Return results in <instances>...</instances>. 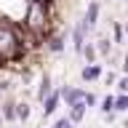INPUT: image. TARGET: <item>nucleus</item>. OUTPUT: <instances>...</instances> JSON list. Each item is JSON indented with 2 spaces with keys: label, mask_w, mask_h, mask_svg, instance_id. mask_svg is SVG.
I'll return each instance as SVG.
<instances>
[{
  "label": "nucleus",
  "mask_w": 128,
  "mask_h": 128,
  "mask_svg": "<svg viewBox=\"0 0 128 128\" xmlns=\"http://www.w3.org/2000/svg\"><path fill=\"white\" fill-rule=\"evenodd\" d=\"M0 128H3V120H0Z\"/></svg>",
  "instance_id": "23"
},
{
  "label": "nucleus",
  "mask_w": 128,
  "mask_h": 128,
  "mask_svg": "<svg viewBox=\"0 0 128 128\" xmlns=\"http://www.w3.org/2000/svg\"><path fill=\"white\" fill-rule=\"evenodd\" d=\"M59 102H62V88H59V91H54V94L43 102V115H46V118H51V115L59 110Z\"/></svg>",
  "instance_id": "4"
},
{
  "label": "nucleus",
  "mask_w": 128,
  "mask_h": 128,
  "mask_svg": "<svg viewBox=\"0 0 128 128\" xmlns=\"http://www.w3.org/2000/svg\"><path fill=\"white\" fill-rule=\"evenodd\" d=\"M51 94H54V86H51V78L46 75V78L40 80V86H38V102L43 104V102H46V99H48Z\"/></svg>",
  "instance_id": "6"
},
{
  "label": "nucleus",
  "mask_w": 128,
  "mask_h": 128,
  "mask_svg": "<svg viewBox=\"0 0 128 128\" xmlns=\"http://www.w3.org/2000/svg\"><path fill=\"white\" fill-rule=\"evenodd\" d=\"M115 112H128V94H118V104H115Z\"/></svg>",
  "instance_id": "13"
},
{
  "label": "nucleus",
  "mask_w": 128,
  "mask_h": 128,
  "mask_svg": "<svg viewBox=\"0 0 128 128\" xmlns=\"http://www.w3.org/2000/svg\"><path fill=\"white\" fill-rule=\"evenodd\" d=\"M126 126H128V118H126Z\"/></svg>",
  "instance_id": "24"
},
{
  "label": "nucleus",
  "mask_w": 128,
  "mask_h": 128,
  "mask_svg": "<svg viewBox=\"0 0 128 128\" xmlns=\"http://www.w3.org/2000/svg\"><path fill=\"white\" fill-rule=\"evenodd\" d=\"M80 78L86 80H99L102 78V67H99V64H88V67H83V72H80Z\"/></svg>",
  "instance_id": "7"
},
{
  "label": "nucleus",
  "mask_w": 128,
  "mask_h": 128,
  "mask_svg": "<svg viewBox=\"0 0 128 128\" xmlns=\"http://www.w3.org/2000/svg\"><path fill=\"white\" fill-rule=\"evenodd\" d=\"M86 110H88V104H86V102L75 104V107H70V118L75 120V123H80V120L86 118Z\"/></svg>",
  "instance_id": "9"
},
{
  "label": "nucleus",
  "mask_w": 128,
  "mask_h": 128,
  "mask_svg": "<svg viewBox=\"0 0 128 128\" xmlns=\"http://www.w3.org/2000/svg\"><path fill=\"white\" fill-rule=\"evenodd\" d=\"M126 32H128V22H126Z\"/></svg>",
  "instance_id": "22"
},
{
  "label": "nucleus",
  "mask_w": 128,
  "mask_h": 128,
  "mask_svg": "<svg viewBox=\"0 0 128 128\" xmlns=\"http://www.w3.org/2000/svg\"><path fill=\"white\" fill-rule=\"evenodd\" d=\"M86 22H88V27H91V30L96 27V22H99V3H88V11H86Z\"/></svg>",
  "instance_id": "8"
},
{
  "label": "nucleus",
  "mask_w": 128,
  "mask_h": 128,
  "mask_svg": "<svg viewBox=\"0 0 128 128\" xmlns=\"http://www.w3.org/2000/svg\"><path fill=\"white\" fill-rule=\"evenodd\" d=\"M88 30H91V27H88L86 19L72 30V48H75V54H83V51H86V32Z\"/></svg>",
  "instance_id": "3"
},
{
  "label": "nucleus",
  "mask_w": 128,
  "mask_h": 128,
  "mask_svg": "<svg viewBox=\"0 0 128 128\" xmlns=\"http://www.w3.org/2000/svg\"><path fill=\"white\" fill-rule=\"evenodd\" d=\"M115 104H118V96H104L102 104H99V112H102L104 118H110V115H115Z\"/></svg>",
  "instance_id": "5"
},
{
  "label": "nucleus",
  "mask_w": 128,
  "mask_h": 128,
  "mask_svg": "<svg viewBox=\"0 0 128 128\" xmlns=\"http://www.w3.org/2000/svg\"><path fill=\"white\" fill-rule=\"evenodd\" d=\"M104 83L112 86V83H115V72H107V75H104Z\"/></svg>",
  "instance_id": "19"
},
{
  "label": "nucleus",
  "mask_w": 128,
  "mask_h": 128,
  "mask_svg": "<svg viewBox=\"0 0 128 128\" xmlns=\"http://www.w3.org/2000/svg\"><path fill=\"white\" fill-rule=\"evenodd\" d=\"M83 56L88 59V64H94V59H96V48H94V46H86V51H83Z\"/></svg>",
  "instance_id": "15"
},
{
  "label": "nucleus",
  "mask_w": 128,
  "mask_h": 128,
  "mask_svg": "<svg viewBox=\"0 0 128 128\" xmlns=\"http://www.w3.org/2000/svg\"><path fill=\"white\" fill-rule=\"evenodd\" d=\"M62 99H64V104H67V110H70V107H75V104L86 102V99H88V91H80V88L62 86Z\"/></svg>",
  "instance_id": "2"
},
{
  "label": "nucleus",
  "mask_w": 128,
  "mask_h": 128,
  "mask_svg": "<svg viewBox=\"0 0 128 128\" xmlns=\"http://www.w3.org/2000/svg\"><path fill=\"white\" fill-rule=\"evenodd\" d=\"M96 102H99V99H96L94 94H88V99H86V104H88V107H96Z\"/></svg>",
  "instance_id": "20"
},
{
  "label": "nucleus",
  "mask_w": 128,
  "mask_h": 128,
  "mask_svg": "<svg viewBox=\"0 0 128 128\" xmlns=\"http://www.w3.org/2000/svg\"><path fill=\"white\" fill-rule=\"evenodd\" d=\"M54 128H75V120L72 118H62V120H56Z\"/></svg>",
  "instance_id": "14"
},
{
  "label": "nucleus",
  "mask_w": 128,
  "mask_h": 128,
  "mask_svg": "<svg viewBox=\"0 0 128 128\" xmlns=\"http://www.w3.org/2000/svg\"><path fill=\"white\" fill-rule=\"evenodd\" d=\"M123 72L128 75V54H126V59H123Z\"/></svg>",
  "instance_id": "21"
},
{
  "label": "nucleus",
  "mask_w": 128,
  "mask_h": 128,
  "mask_svg": "<svg viewBox=\"0 0 128 128\" xmlns=\"http://www.w3.org/2000/svg\"><path fill=\"white\" fill-rule=\"evenodd\" d=\"M120 40H123V27L115 24V43H120Z\"/></svg>",
  "instance_id": "18"
},
{
  "label": "nucleus",
  "mask_w": 128,
  "mask_h": 128,
  "mask_svg": "<svg viewBox=\"0 0 128 128\" xmlns=\"http://www.w3.org/2000/svg\"><path fill=\"white\" fill-rule=\"evenodd\" d=\"M48 51H51V54H62L64 51V38H59V35L48 38Z\"/></svg>",
  "instance_id": "10"
},
{
  "label": "nucleus",
  "mask_w": 128,
  "mask_h": 128,
  "mask_svg": "<svg viewBox=\"0 0 128 128\" xmlns=\"http://www.w3.org/2000/svg\"><path fill=\"white\" fill-rule=\"evenodd\" d=\"M99 54H110V40H99Z\"/></svg>",
  "instance_id": "17"
},
{
  "label": "nucleus",
  "mask_w": 128,
  "mask_h": 128,
  "mask_svg": "<svg viewBox=\"0 0 128 128\" xmlns=\"http://www.w3.org/2000/svg\"><path fill=\"white\" fill-rule=\"evenodd\" d=\"M0 56H3V62L22 56V51H19V30L8 19H0Z\"/></svg>",
  "instance_id": "1"
},
{
  "label": "nucleus",
  "mask_w": 128,
  "mask_h": 128,
  "mask_svg": "<svg viewBox=\"0 0 128 128\" xmlns=\"http://www.w3.org/2000/svg\"><path fill=\"white\" fill-rule=\"evenodd\" d=\"M118 88H120V94H128V75L118 80Z\"/></svg>",
  "instance_id": "16"
},
{
  "label": "nucleus",
  "mask_w": 128,
  "mask_h": 128,
  "mask_svg": "<svg viewBox=\"0 0 128 128\" xmlns=\"http://www.w3.org/2000/svg\"><path fill=\"white\" fill-rule=\"evenodd\" d=\"M3 118H6V120H19V118H16V104L14 102L3 104Z\"/></svg>",
  "instance_id": "11"
},
{
  "label": "nucleus",
  "mask_w": 128,
  "mask_h": 128,
  "mask_svg": "<svg viewBox=\"0 0 128 128\" xmlns=\"http://www.w3.org/2000/svg\"><path fill=\"white\" fill-rule=\"evenodd\" d=\"M30 115H32V110H30V104H16V118H19V120H27V118H30Z\"/></svg>",
  "instance_id": "12"
}]
</instances>
